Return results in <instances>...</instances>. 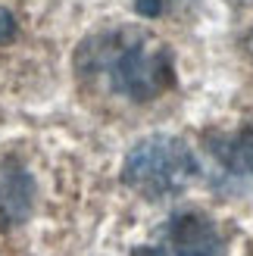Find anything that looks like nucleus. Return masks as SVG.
I'll list each match as a JSON object with an SVG mask.
<instances>
[{"instance_id": "f257e3e1", "label": "nucleus", "mask_w": 253, "mask_h": 256, "mask_svg": "<svg viewBox=\"0 0 253 256\" xmlns=\"http://www.w3.org/2000/svg\"><path fill=\"white\" fill-rule=\"evenodd\" d=\"M75 69L88 78L106 82L112 94L147 104L175 84L172 50L138 28H116L91 34L75 50Z\"/></svg>"}, {"instance_id": "f03ea898", "label": "nucleus", "mask_w": 253, "mask_h": 256, "mask_svg": "<svg viewBox=\"0 0 253 256\" xmlns=\"http://www.w3.org/2000/svg\"><path fill=\"white\" fill-rule=\"evenodd\" d=\"M197 178V156L182 138L154 134L132 147L122 166V182L147 200L182 194Z\"/></svg>"}, {"instance_id": "7ed1b4c3", "label": "nucleus", "mask_w": 253, "mask_h": 256, "mask_svg": "<svg viewBox=\"0 0 253 256\" xmlns=\"http://www.w3.org/2000/svg\"><path fill=\"white\" fill-rule=\"evenodd\" d=\"M132 256H222V238L204 212H175L156 238Z\"/></svg>"}, {"instance_id": "20e7f679", "label": "nucleus", "mask_w": 253, "mask_h": 256, "mask_svg": "<svg viewBox=\"0 0 253 256\" xmlns=\"http://www.w3.org/2000/svg\"><path fill=\"white\" fill-rule=\"evenodd\" d=\"M210 150L225 169L238 178H253V125H244L232 134H216Z\"/></svg>"}, {"instance_id": "39448f33", "label": "nucleus", "mask_w": 253, "mask_h": 256, "mask_svg": "<svg viewBox=\"0 0 253 256\" xmlns=\"http://www.w3.org/2000/svg\"><path fill=\"white\" fill-rule=\"evenodd\" d=\"M32 210V178L25 172H12L0 184V219L22 222Z\"/></svg>"}, {"instance_id": "423d86ee", "label": "nucleus", "mask_w": 253, "mask_h": 256, "mask_svg": "<svg viewBox=\"0 0 253 256\" xmlns=\"http://www.w3.org/2000/svg\"><path fill=\"white\" fill-rule=\"evenodd\" d=\"M162 6H166L162 0H134V10L141 12L144 19H156L160 12H162Z\"/></svg>"}, {"instance_id": "0eeeda50", "label": "nucleus", "mask_w": 253, "mask_h": 256, "mask_svg": "<svg viewBox=\"0 0 253 256\" xmlns=\"http://www.w3.org/2000/svg\"><path fill=\"white\" fill-rule=\"evenodd\" d=\"M16 38V19L10 10H0V41H12Z\"/></svg>"}, {"instance_id": "6e6552de", "label": "nucleus", "mask_w": 253, "mask_h": 256, "mask_svg": "<svg viewBox=\"0 0 253 256\" xmlns=\"http://www.w3.org/2000/svg\"><path fill=\"white\" fill-rule=\"evenodd\" d=\"M244 54H247V56L253 60V28H250L247 34H244Z\"/></svg>"}, {"instance_id": "1a4fd4ad", "label": "nucleus", "mask_w": 253, "mask_h": 256, "mask_svg": "<svg viewBox=\"0 0 253 256\" xmlns=\"http://www.w3.org/2000/svg\"><path fill=\"white\" fill-rule=\"evenodd\" d=\"M234 4H253V0H234Z\"/></svg>"}]
</instances>
